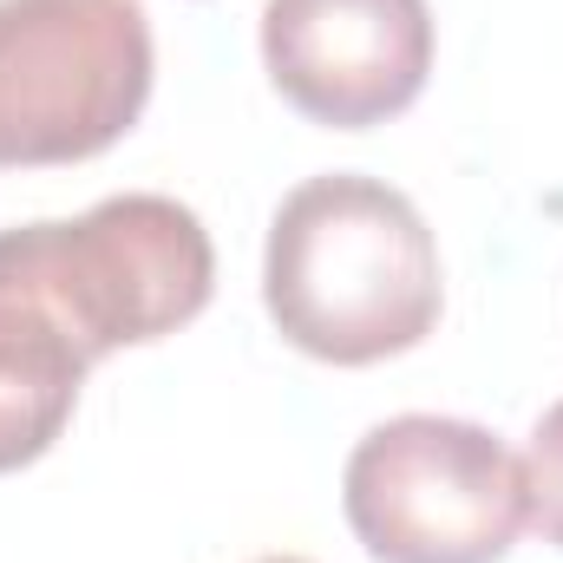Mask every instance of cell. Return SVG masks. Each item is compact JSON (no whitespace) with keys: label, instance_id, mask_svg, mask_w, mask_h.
I'll use <instances>...</instances> for the list:
<instances>
[{"label":"cell","instance_id":"cell-1","mask_svg":"<svg viewBox=\"0 0 563 563\" xmlns=\"http://www.w3.org/2000/svg\"><path fill=\"white\" fill-rule=\"evenodd\" d=\"M263 301L301 354L328 367H374L439 328V243L407 190L328 170L282 197Z\"/></svg>","mask_w":563,"mask_h":563},{"label":"cell","instance_id":"cell-2","mask_svg":"<svg viewBox=\"0 0 563 563\" xmlns=\"http://www.w3.org/2000/svg\"><path fill=\"white\" fill-rule=\"evenodd\" d=\"M0 263L26 282L46 314L99 367L119 347L177 334L210 308L217 250L190 203L125 190L66 223L0 230Z\"/></svg>","mask_w":563,"mask_h":563},{"label":"cell","instance_id":"cell-3","mask_svg":"<svg viewBox=\"0 0 563 563\" xmlns=\"http://www.w3.org/2000/svg\"><path fill=\"white\" fill-rule=\"evenodd\" d=\"M341 511L374 563H498L525 531V459L472 420L400 413L347 452Z\"/></svg>","mask_w":563,"mask_h":563},{"label":"cell","instance_id":"cell-4","mask_svg":"<svg viewBox=\"0 0 563 563\" xmlns=\"http://www.w3.org/2000/svg\"><path fill=\"white\" fill-rule=\"evenodd\" d=\"M139 0H0V170L86 164L151 99Z\"/></svg>","mask_w":563,"mask_h":563},{"label":"cell","instance_id":"cell-5","mask_svg":"<svg viewBox=\"0 0 563 563\" xmlns=\"http://www.w3.org/2000/svg\"><path fill=\"white\" fill-rule=\"evenodd\" d=\"M263 66L314 125L367 132L400 119L432 73L426 0H269Z\"/></svg>","mask_w":563,"mask_h":563},{"label":"cell","instance_id":"cell-6","mask_svg":"<svg viewBox=\"0 0 563 563\" xmlns=\"http://www.w3.org/2000/svg\"><path fill=\"white\" fill-rule=\"evenodd\" d=\"M92 361L46 314V301L0 263V472L33 465L79 407Z\"/></svg>","mask_w":563,"mask_h":563},{"label":"cell","instance_id":"cell-7","mask_svg":"<svg viewBox=\"0 0 563 563\" xmlns=\"http://www.w3.org/2000/svg\"><path fill=\"white\" fill-rule=\"evenodd\" d=\"M525 525L563 551V400L538 420L525 452Z\"/></svg>","mask_w":563,"mask_h":563},{"label":"cell","instance_id":"cell-8","mask_svg":"<svg viewBox=\"0 0 563 563\" xmlns=\"http://www.w3.org/2000/svg\"><path fill=\"white\" fill-rule=\"evenodd\" d=\"M263 563H308V558H263Z\"/></svg>","mask_w":563,"mask_h":563}]
</instances>
